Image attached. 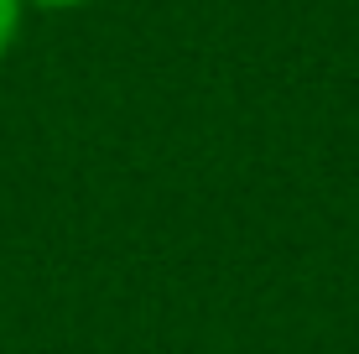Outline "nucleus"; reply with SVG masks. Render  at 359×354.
Masks as SVG:
<instances>
[{
  "label": "nucleus",
  "mask_w": 359,
  "mask_h": 354,
  "mask_svg": "<svg viewBox=\"0 0 359 354\" xmlns=\"http://www.w3.org/2000/svg\"><path fill=\"white\" fill-rule=\"evenodd\" d=\"M21 11H27V0H0V63H6L11 42L21 32Z\"/></svg>",
  "instance_id": "nucleus-1"
},
{
  "label": "nucleus",
  "mask_w": 359,
  "mask_h": 354,
  "mask_svg": "<svg viewBox=\"0 0 359 354\" xmlns=\"http://www.w3.org/2000/svg\"><path fill=\"white\" fill-rule=\"evenodd\" d=\"M36 11H73V6H89V0H27Z\"/></svg>",
  "instance_id": "nucleus-2"
}]
</instances>
